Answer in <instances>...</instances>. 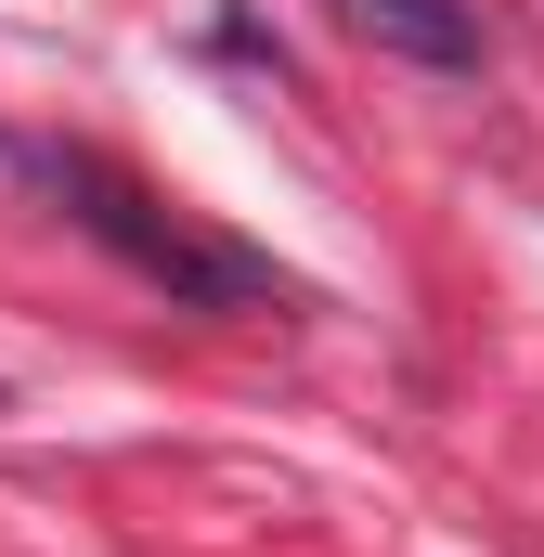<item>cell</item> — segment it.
Returning a JSON list of instances; mask_svg holds the SVG:
<instances>
[{"mask_svg": "<svg viewBox=\"0 0 544 557\" xmlns=\"http://www.w3.org/2000/svg\"><path fill=\"white\" fill-rule=\"evenodd\" d=\"M52 182H65V195H78V221H91V234H104L131 273H156L182 311H285V298H298L272 260L221 247V234H195V221H169L156 195H131V182H118V169H91V156H65Z\"/></svg>", "mask_w": 544, "mask_h": 557, "instance_id": "cell-1", "label": "cell"}, {"mask_svg": "<svg viewBox=\"0 0 544 557\" xmlns=\"http://www.w3.org/2000/svg\"><path fill=\"white\" fill-rule=\"evenodd\" d=\"M337 26L350 39H376V52H403V65H480L493 39H480V0H337Z\"/></svg>", "mask_w": 544, "mask_h": 557, "instance_id": "cell-2", "label": "cell"}]
</instances>
